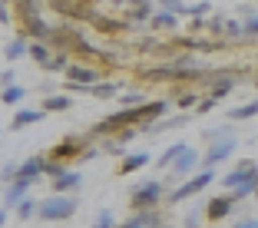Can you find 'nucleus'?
Returning <instances> with one entry per match:
<instances>
[{
  "label": "nucleus",
  "mask_w": 258,
  "mask_h": 228,
  "mask_svg": "<svg viewBox=\"0 0 258 228\" xmlns=\"http://www.w3.org/2000/svg\"><path fill=\"white\" fill-rule=\"evenodd\" d=\"M169 113V103L166 99H152V103H143V106H129V109H116V113H109L106 119H99L96 126L90 129L93 139L99 136H119L122 129H139L143 132L146 126H152V122H159L162 116Z\"/></svg>",
  "instance_id": "f257e3e1"
},
{
  "label": "nucleus",
  "mask_w": 258,
  "mask_h": 228,
  "mask_svg": "<svg viewBox=\"0 0 258 228\" xmlns=\"http://www.w3.org/2000/svg\"><path fill=\"white\" fill-rule=\"evenodd\" d=\"M222 185L235 195V202L255 195V192H258V166H255V162H238V166L222 179Z\"/></svg>",
  "instance_id": "f03ea898"
},
{
  "label": "nucleus",
  "mask_w": 258,
  "mask_h": 228,
  "mask_svg": "<svg viewBox=\"0 0 258 228\" xmlns=\"http://www.w3.org/2000/svg\"><path fill=\"white\" fill-rule=\"evenodd\" d=\"M205 139H209V152L202 156V169H212V172H215V166L232 156V149H235V136H232V129L222 126V129H209Z\"/></svg>",
  "instance_id": "7ed1b4c3"
},
{
  "label": "nucleus",
  "mask_w": 258,
  "mask_h": 228,
  "mask_svg": "<svg viewBox=\"0 0 258 228\" xmlns=\"http://www.w3.org/2000/svg\"><path fill=\"white\" fill-rule=\"evenodd\" d=\"M162 195H166V182H139L136 189H133V195H129V202H133V208L136 212H149V208H159Z\"/></svg>",
  "instance_id": "20e7f679"
},
{
  "label": "nucleus",
  "mask_w": 258,
  "mask_h": 228,
  "mask_svg": "<svg viewBox=\"0 0 258 228\" xmlns=\"http://www.w3.org/2000/svg\"><path fill=\"white\" fill-rule=\"evenodd\" d=\"M76 212V195H50L40 202V218L43 221H67Z\"/></svg>",
  "instance_id": "39448f33"
},
{
  "label": "nucleus",
  "mask_w": 258,
  "mask_h": 228,
  "mask_svg": "<svg viewBox=\"0 0 258 228\" xmlns=\"http://www.w3.org/2000/svg\"><path fill=\"white\" fill-rule=\"evenodd\" d=\"M90 142H93L90 132H83V136H67L63 142H56L53 149L46 152V159L63 162V166H67V159H80V156H83V152L90 149Z\"/></svg>",
  "instance_id": "423d86ee"
},
{
  "label": "nucleus",
  "mask_w": 258,
  "mask_h": 228,
  "mask_svg": "<svg viewBox=\"0 0 258 228\" xmlns=\"http://www.w3.org/2000/svg\"><path fill=\"white\" fill-rule=\"evenodd\" d=\"M56 14H63L67 20H86L93 23L96 17V0H50Z\"/></svg>",
  "instance_id": "0eeeda50"
},
{
  "label": "nucleus",
  "mask_w": 258,
  "mask_h": 228,
  "mask_svg": "<svg viewBox=\"0 0 258 228\" xmlns=\"http://www.w3.org/2000/svg\"><path fill=\"white\" fill-rule=\"evenodd\" d=\"M212 179H215V172L212 169H202L199 175H192L185 185H179V189H172L169 192V202H185V198H192V195H199V192L205 189V185H212Z\"/></svg>",
  "instance_id": "6e6552de"
},
{
  "label": "nucleus",
  "mask_w": 258,
  "mask_h": 228,
  "mask_svg": "<svg viewBox=\"0 0 258 228\" xmlns=\"http://www.w3.org/2000/svg\"><path fill=\"white\" fill-rule=\"evenodd\" d=\"M50 43L56 46V53H70V50L76 53V50H80L86 40H83V33L76 30V27H56V30H53V40H50Z\"/></svg>",
  "instance_id": "1a4fd4ad"
},
{
  "label": "nucleus",
  "mask_w": 258,
  "mask_h": 228,
  "mask_svg": "<svg viewBox=\"0 0 258 228\" xmlns=\"http://www.w3.org/2000/svg\"><path fill=\"white\" fill-rule=\"evenodd\" d=\"M232 208H235V195H232V192H222V195H215V198L205 202V218L209 221H222V218H228Z\"/></svg>",
  "instance_id": "9d476101"
},
{
  "label": "nucleus",
  "mask_w": 258,
  "mask_h": 228,
  "mask_svg": "<svg viewBox=\"0 0 258 228\" xmlns=\"http://www.w3.org/2000/svg\"><path fill=\"white\" fill-rule=\"evenodd\" d=\"M196 169H202V156H199V152L189 145V149L175 159V166L169 169V172H172V179H192V172H196Z\"/></svg>",
  "instance_id": "9b49d317"
},
{
  "label": "nucleus",
  "mask_w": 258,
  "mask_h": 228,
  "mask_svg": "<svg viewBox=\"0 0 258 228\" xmlns=\"http://www.w3.org/2000/svg\"><path fill=\"white\" fill-rule=\"evenodd\" d=\"M67 76H70V83H80V86H96V83H103V80H99V69L86 66V63H73V66L67 69Z\"/></svg>",
  "instance_id": "f8f14e48"
},
{
  "label": "nucleus",
  "mask_w": 258,
  "mask_h": 228,
  "mask_svg": "<svg viewBox=\"0 0 258 228\" xmlns=\"http://www.w3.org/2000/svg\"><path fill=\"white\" fill-rule=\"evenodd\" d=\"M152 17H156V10H152V0H126V20L129 23H149Z\"/></svg>",
  "instance_id": "ddd939ff"
},
{
  "label": "nucleus",
  "mask_w": 258,
  "mask_h": 228,
  "mask_svg": "<svg viewBox=\"0 0 258 228\" xmlns=\"http://www.w3.org/2000/svg\"><path fill=\"white\" fill-rule=\"evenodd\" d=\"M23 33L33 40V43H46V40H53V27H46L43 17H33V20L23 23Z\"/></svg>",
  "instance_id": "4468645a"
},
{
  "label": "nucleus",
  "mask_w": 258,
  "mask_h": 228,
  "mask_svg": "<svg viewBox=\"0 0 258 228\" xmlns=\"http://www.w3.org/2000/svg\"><path fill=\"white\" fill-rule=\"evenodd\" d=\"M143 80L146 83H166V80H185L182 76V69L175 66H152V69H143Z\"/></svg>",
  "instance_id": "2eb2a0df"
},
{
  "label": "nucleus",
  "mask_w": 258,
  "mask_h": 228,
  "mask_svg": "<svg viewBox=\"0 0 258 228\" xmlns=\"http://www.w3.org/2000/svg\"><path fill=\"white\" fill-rule=\"evenodd\" d=\"M30 185H33V182H23V179L10 182L7 192H4V205H7V208H17L23 198H30V195H27V192H30Z\"/></svg>",
  "instance_id": "dca6fc26"
},
{
  "label": "nucleus",
  "mask_w": 258,
  "mask_h": 228,
  "mask_svg": "<svg viewBox=\"0 0 258 228\" xmlns=\"http://www.w3.org/2000/svg\"><path fill=\"white\" fill-rule=\"evenodd\" d=\"M43 116H46L43 109H17V116L10 119V132H20V129H27V126H37Z\"/></svg>",
  "instance_id": "f3484780"
},
{
  "label": "nucleus",
  "mask_w": 258,
  "mask_h": 228,
  "mask_svg": "<svg viewBox=\"0 0 258 228\" xmlns=\"http://www.w3.org/2000/svg\"><path fill=\"white\" fill-rule=\"evenodd\" d=\"M27 53H30V37H27V33H20V37H14V40H10L7 46H4V56H7L10 63H14V60H23Z\"/></svg>",
  "instance_id": "a211bd4d"
},
{
  "label": "nucleus",
  "mask_w": 258,
  "mask_h": 228,
  "mask_svg": "<svg viewBox=\"0 0 258 228\" xmlns=\"http://www.w3.org/2000/svg\"><path fill=\"white\" fill-rule=\"evenodd\" d=\"M80 185H83V175L67 172V175H60V179H53V195H70V192H76Z\"/></svg>",
  "instance_id": "6ab92c4d"
},
{
  "label": "nucleus",
  "mask_w": 258,
  "mask_h": 228,
  "mask_svg": "<svg viewBox=\"0 0 258 228\" xmlns=\"http://www.w3.org/2000/svg\"><path fill=\"white\" fill-rule=\"evenodd\" d=\"M93 27H96L99 33H122L129 27V20H116V17H103V14H96L93 17Z\"/></svg>",
  "instance_id": "aec40b11"
},
{
  "label": "nucleus",
  "mask_w": 258,
  "mask_h": 228,
  "mask_svg": "<svg viewBox=\"0 0 258 228\" xmlns=\"http://www.w3.org/2000/svg\"><path fill=\"white\" fill-rule=\"evenodd\" d=\"M143 166H149V156H146V152H129L126 159L119 162V175H133V172H139Z\"/></svg>",
  "instance_id": "412c9836"
},
{
  "label": "nucleus",
  "mask_w": 258,
  "mask_h": 228,
  "mask_svg": "<svg viewBox=\"0 0 258 228\" xmlns=\"http://www.w3.org/2000/svg\"><path fill=\"white\" fill-rule=\"evenodd\" d=\"M185 149H189V142H172L166 152H162V159H156V166H159V169H172V166H175V159H179Z\"/></svg>",
  "instance_id": "4be33fe9"
},
{
  "label": "nucleus",
  "mask_w": 258,
  "mask_h": 228,
  "mask_svg": "<svg viewBox=\"0 0 258 228\" xmlns=\"http://www.w3.org/2000/svg\"><path fill=\"white\" fill-rule=\"evenodd\" d=\"M242 30H245L242 40H258V14L251 7H242Z\"/></svg>",
  "instance_id": "5701e85b"
},
{
  "label": "nucleus",
  "mask_w": 258,
  "mask_h": 228,
  "mask_svg": "<svg viewBox=\"0 0 258 228\" xmlns=\"http://www.w3.org/2000/svg\"><path fill=\"white\" fill-rule=\"evenodd\" d=\"M17 7V17H20V23L33 20V17H40V0H14Z\"/></svg>",
  "instance_id": "b1692460"
},
{
  "label": "nucleus",
  "mask_w": 258,
  "mask_h": 228,
  "mask_svg": "<svg viewBox=\"0 0 258 228\" xmlns=\"http://www.w3.org/2000/svg\"><path fill=\"white\" fill-rule=\"evenodd\" d=\"M209 86H212V93H209V96H212V99H222L225 93H232L235 80H232L228 73H222V76H215V80H209Z\"/></svg>",
  "instance_id": "393cba45"
},
{
  "label": "nucleus",
  "mask_w": 258,
  "mask_h": 228,
  "mask_svg": "<svg viewBox=\"0 0 258 228\" xmlns=\"http://www.w3.org/2000/svg\"><path fill=\"white\" fill-rule=\"evenodd\" d=\"M53 56L56 53H50V50H46V43H33V40H30V60L33 63H37V66H50V63H53Z\"/></svg>",
  "instance_id": "a878e982"
},
{
  "label": "nucleus",
  "mask_w": 258,
  "mask_h": 228,
  "mask_svg": "<svg viewBox=\"0 0 258 228\" xmlns=\"http://www.w3.org/2000/svg\"><path fill=\"white\" fill-rule=\"evenodd\" d=\"M175 23H179V17H175V14H169V10H156V17L149 20V27L162 33V30H172Z\"/></svg>",
  "instance_id": "bb28decb"
},
{
  "label": "nucleus",
  "mask_w": 258,
  "mask_h": 228,
  "mask_svg": "<svg viewBox=\"0 0 258 228\" xmlns=\"http://www.w3.org/2000/svg\"><path fill=\"white\" fill-rule=\"evenodd\" d=\"M73 106V103H70V96H46L43 99V113H67V109Z\"/></svg>",
  "instance_id": "cd10ccee"
},
{
  "label": "nucleus",
  "mask_w": 258,
  "mask_h": 228,
  "mask_svg": "<svg viewBox=\"0 0 258 228\" xmlns=\"http://www.w3.org/2000/svg\"><path fill=\"white\" fill-rule=\"evenodd\" d=\"M251 116H258V99H251L248 106L232 109V113H228V119H232V122H238V119H251Z\"/></svg>",
  "instance_id": "c85d7f7f"
},
{
  "label": "nucleus",
  "mask_w": 258,
  "mask_h": 228,
  "mask_svg": "<svg viewBox=\"0 0 258 228\" xmlns=\"http://www.w3.org/2000/svg\"><path fill=\"white\" fill-rule=\"evenodd\" d=\"M116 93H119V86H116V83H96V86H90V96H96V99H113Z\"/></svg>",
  "instance_id": "c756f323"
},
{
  "label": "nucleus",
  "mask_w": 258,
  "mask_h": 228,
  "mask_svg": "<svg viewBox=\"0 0 258 228\" xmlns=\"http://www.w3.org/2000/svg\"><path fill=\"white\" fill-rule=\"evenodd\" d=\"M17 215H20L23 221L33 218V215H40V202H37V198H23L20 205H17Z\"/></svg>",
  "instance_id": "7c9ffc66"
},
{
  "label": "nucleus",
  "mask_w": 258,
  "mask_h": 228,
  "mask_svg": "<svg viewBox=\"0 0 258 228\" xmlns=\"http://www.w3.org/2000/svg\"><path fill=\"white\" fill-rule=\"evenodd\" d=\"M136 215L143 218V225H146V228H166V218H162L156 208H149V212H136Z\"/></svg>",
  "instance_id": "2f4dec72"
},
{
  "label": "nucleus",
  "mask_w": 258,
  "mask_h": 228,
  "mask_svg": "<svg viewBox=\"0 0 258 228\" xmlns=\"http://www.w3.org/2000/svg\"><path fill=\"white\" fill-rule=\"evenodd\" d=\"M27 96V90H23V86H7V90H4V106H17V103H20V99Z\"/></svg>",
  "instance_id": "473e14b6"
},
{
  "label": "nucleus",
  "mask_w": 258,
  "mask_h": 228,
  "mask_svg": "<svg viewBox=\"0 0 258 228\" xmlns=\"http://www.w3.org/2000/svg\"><path fill=\"white\" fill-rule=\"evenodd\" d=\"M162 10H169V14H192V7L189 4H182V0H162Z\"/></svg>",
  "instance_id": "72a5a7b5"
},
{
  "label": "nucleus",
  "mask_w": 258,
  "mask_h": 228,
  "mask_svg": "<svg viewBox=\"0 0 258 228\" xmlns=\"http://www.w3.org/2000/svg\"><path fill=\"white\" fill-rule=\"evenodd\" d=\"M122 109H129V106H143V93L139 90H129V93H122Z\"/></svg>",
  "instance_id": "f704fd0d"
},
{
  "label": "nucleus",
  "mask_w": 258,
  "mask_h": 228,
  "mask_svg": "<svg viewBox=\"0 0 258 228\" xmlns=\"http://www.w3.org/2000/svg\"><path fill=\"white\" fill-rule=\"evenodd\" d=\"M122 149H126V142H122L119 136H109L106 142H103V152H109V156H119Z\"/></svg>",
  "instance_id": "c9c22d12"
},
{
  "label": "nucleus",
  "mask_w": 258,
  "mask_h": 228,
  "mask_svg": "<svg viewBox=\"0 0 258 228\" xmlns=\"http://www.w3.org/2000/svg\"><path fill=\"white\" fill-rule=\"evenodd\" d=\"M225 27H228V20H222L219 14L209 20V33H212V37H225Z\"/></svg>",
  "instance_id": "e433bc0d"
},
{
  "label": "nucleus",
  "mask_w": 258,
  "mask_h": 228,
  "mask_svg": "<svg viewBox=\"0 0 258 228\" xmlns=\"http://www.w3.org/2000/svg\"><path fill=\"white\" fill-rule=\"evenodd\" d=\"M93 228H116V218H113V212L109 208H103V212L96 215V225Z\"/></svg>",
  "instance_id": "4c0bfd02"
},
{
  "label": "nucleus",
  "mask_w": 258,
  "mask_h": 228,
  "mask_svg": "<svg viewBox=\"0 0 258 228\" xmlns=\"http://www.w3.org/2000/svg\"><path fill=\"white\" fill-rule=\"evenodd\" d=\"M70 169L63 166V162H53V159H46V175H50V179H60V175H67Z\"/></svg>",
  "instance_id": "58836bf2"
},
{
  "label": "nucleus",
  "mask_w": 258,
  "mask_h": 228,
  "mask_svg": "<svg viewBox=\"0 0 258 228\" xmlns=\"http://www.w3.org/2000/svg\"><path fill=\"white\" fill-rule=\"evenodd\" d=\"M225 37H228V40H242V37H245V30H242V20H228V27H225Z\"/></svg>",
  "instance_id": "ea45409f"
},
{
  "label": "nucleus",
  "mask_w": 258,
  "mask_h": 228,
  "mask_svg": "<svg viewBox=\"0 0 258 228\" xmlns=\"http://www.w3.org/2000/svg\"><path fill=\"white\" fill-rule=\"evenodd\" d=\"M99 60H103V63H109V66H119V63H122V56H119V50H99Z\"/></svg>",
  "instance_id": "a19ab883"
},
{
  "label": "nucleus",
  "mask_w": 258,
  "mask_h": 228,
  "mask_svg": "<svg viewBox=\"0 0 258 228\" xmlns=\"http://www.w3.org/2000/svg\"><path fill=\"white\" fill-rule=\"evenodd\" d=\"M175 99H179V106H182V109H189V106H196V103H199L192 90H179V96H175Z\"/></svg>",
  "instance_id": "79ce46f5"
},
{
  "label": "nucleus",
  "mask_w": 258,
  "mask_h": 228,
  "mask_svg": "<svg viewBox=\"0 0 258 228\" xmlns=\"http://www.w3.org/2000/svg\"><path fill=\"white\" fill-rule=\"evenodd\" d=\"M199 212H205V208H192V212L185 215V225L182 228H199V221H202V215H199Z\"/></svg>",
  "instance_id": "37998d69"
},
{
  "label": "nucleus",
  "mask_w": 258,
  "mask_h": 228,
  "mask_svg": "<svg viewBox=\"0 0 258 228\" xmlns=\"http://www.w3.org/2000/svg\"><path fill=\"white\" fill-rule=\"evenodd\" d=\"M215 103H219V99H212V96H205L202 103H199V106H196V113H209V109H212Z\"/></svg>",
  "instance_id": "c03bdc74"
},
{
  "label": "nucleus",
  "mask_w": 258,
  "mask_h": 228,
  "mask_svg": "<svg viewBox=\"0 0 258 228\" xmlns=\"http://www.w3.org/2000/svg\"><path fill=\"white\" fill-rule=\"evenodd\" d=\"M119 228H146V225H143V218H139V215H133V218H126Z\"/></svg>",
  "instance_id": "a18cd8bd"
},
{
  "label": "nucleus",
  "mask_w": 258,
  "mask_h": 228,
  "mask_svg": "<svg viewBox=\"0 0 258 228\" xmlns=\"http://www.w3.org/2000/svg\"><path fill=\"white\" fill-rule=\"evenodd\" d=\"M189 30H192V33H199V30H209V23H205V20H199V17H196V20L189 23Z\"/></svg>",
  "instance_id": "49530a36"
},
{
  "label": "nucleus",
  "mask_w": 258,
  "mask_h": 228,
  "mask_svg": "<svg viewBox=\"0 0 258 228\" xmlns=\"http://www.w3.org/2000/svg\"><path fill=\"white\" fill-rule=\"evenodd\" d=\"M209 10H212V7H209V4H196V7H192V17H205V14H209Z\"/></svg>",
  "instance_id": "de8ad7c7"
},
{
  "label": "nucleus",
  "mask_w": 258,
  "mask_h": 228,
  "mask_svg": "<svg viewBox=\"0 0 258 228\" xmlns=\"http://www.w3.org/2000/svg\"><path fill=\"white\" fill-rule=\"evenodd\" d=\"M235 228H258V218H242L235 221Z\"/></svg>",
  "instance_id": "09e8293b"
},
{
  "label": "nucleus",
  "mask_w": 258,
  "mask_h": 228,
  "mask_svg": "<svg viewBox=\"0 0 258 228\" xmlns=\"http://www.w3.org/2000/svg\"><path fill=\"white\" fill-rule=\"evenodd\" d=\"M14 80H17L14 69H4V90H7V86H14Z\"/></svg>",
  "instance_id": "8fccbe9b"
},
{
  "label": "nucleus",
  "mask_w": 258,
  "mask_h": 228,
  "mask_svg": "<svg viewBox=\"0 0 258 228\" xmlns=\"http://www.w3.org/2000/svg\"><path fill=\"white\" fill-rule=\"evenodd\" d=\"M255 83H258V80H255Z\"/></svg>",
  "instance_id": "3c124183"
},
{
  "label": "nucleus",
  "mask_w": 258,
  "mask_h": 228,
  "mask_svg": "<svg viewBox=\"0 0 258 228\" xmlns=\"http://www.w3.org/2000/svg\"><path fill=\"white\" fill-rule=\"evenodd\" d=\"M255 195H258V192H255Z\"/></svg>",
  "instance_id": "603ef678"
}]
</instances>
